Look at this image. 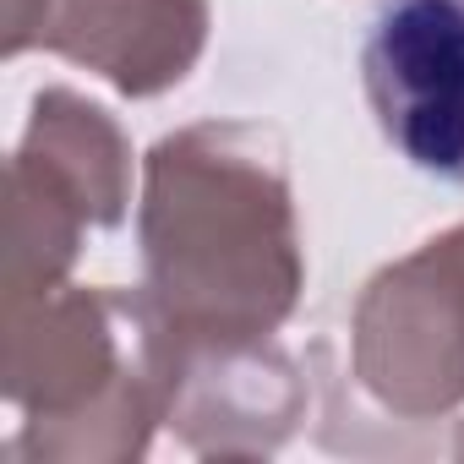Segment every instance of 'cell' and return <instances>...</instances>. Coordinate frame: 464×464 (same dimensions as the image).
<instances>
[{
    "label": "cell",
    "instance_id": "1",
    "mask_svg": "<svg viewBox=\"0 0 464 464\" xmlns=\"http://www.w3.org/2000/svg\"><path fill=\"white\" fill-rule=\"evenodd\" d=\"M361 72L382 137L420 175L464 186V0H382Z\"/></svg>",
    "mask_w": 464,
    "mask_h": 464
}]
</instances>
